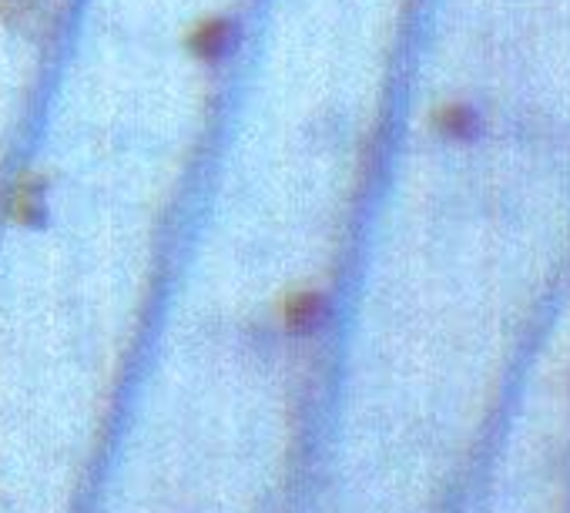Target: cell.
I'll return each mask as SVG.
<instances>
[{
  "label": "cell",
  "instance_id": "cell-1",
  "mask_svg": "<svg viewBox=\"0 0 570 513\" xmlns=\"http://www.w3.org/2000/svg\"><path fill=\"white\" fill-rule=\"evenodd\" d=\"M225 38H228L225 21H205V24L195 31V38H191V51H195L198 58H218Z\"/></svg>",
  "mask_w": 570,
  "mask_h": 513
},
{
  "label": "cell",
  "instance_id": "cell-2",
  "mask_svg": "<svg viewBox=\"0 0 570 513\" xmlns=\"http://www.w3.org/2000/svg\"><path fill=\"white\" fill-rule=\"evenodd\" d=\"M0 14L11 24H35L48 14V0H0Z\"/></svg>",
  "mask_w": 570,
  "mask_h": 513
}]
</instances>
